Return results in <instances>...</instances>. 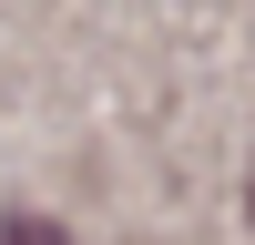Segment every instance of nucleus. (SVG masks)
<instances>
[{"instance_id": "f03ea898", "label": "nucleus", "mask_w": 255, "mask_h": 245, "mask_svg": "<svg viewBox=\"0 0 255 245\" xmlns=\"http://www.w3.org/2000/svg\"><path fill=\"white\" fill-rule=\"evenodd\" d=\"M245 215H255V163H245Z\"/></svg>"}, {"instance_id": "f257e3e1", "label": "nucleus", "mask_w": 255, "mask_h": 245, "mask_svg": "<svg viewBox=\"0 0 255 245\" xmlns=\"http://www.w3.org/2000/svg\"><path fill=\"white\" fill-rule=\"evenodd\" d=\"M0 245H72V235H61L51 215H10V225H0Z\"/></svg>"}]
</instances>
